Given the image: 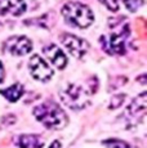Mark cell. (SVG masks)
I'll use <instances>...</instances> for the list:
<instances>
[{
	"mask_svg": "<svg viewBox=\"0 0 147 148\" xmlns=\"http://www.w3.org/2000/svg\"><path fill=\"white\" fill-rule=\"evenodd\" d=\"M34 116L48 129L58 130L69 124V117L66 112L52 101H47L44 103L38 104L34 108Z\"/></svg>",
	"mask_w": 147,
	"mask_h": 148,
	"instance_id": "cell-1",
	"label": "cell"
},
{
	"mask_svg": "<svg viewBox=\"0 0 147 148\" xmlns=\"http://www.w3.org/2000/svg\"><path fill=\"white\" fill-rule=\"evenodd\" d=\"M62 16L65 17L66 22L74 27L87 28L94 21V16L90 8L85 4L79 1H69L62 7Z\"/></svg>",
	"mask_w": 147,
	"mask_h": 148,
	"instance_id": "cell-2",
	"label": "cell"
},
{
	"mask_svg": "<svg viewBox=\"0 0 147 148\" xmlns=\"http://www.w3.org/2000/svg\"><path fill=\"white\" fill-rule=\"evenodd\" d=\"M59 98L65 103V106L74 111L83 110L90 102L89 92L78 84H69L59 92Z\"/></svg>",
	"mask_w": 147,
	"mask_h": 148,
	"instance_id": "cell-3",
	"label": "cell"
},
{
	"mask_svg": "<svg viewBox=\"0 0 147 148\" xmlns=\"http://www.w3.org/2000/svg\"><path fill=\"white\" fill-rule=\"evenodd\" d=\"M61 41L63 47L67 49V52L78 59L83 58L89 49L88 42L79 36L72 35V34H63L61 36Z\"/></svg>",
	"mask_w": 147,
	"mask_h": 148,
	"instance_id": "cell-4",
	"label": "cell"
},
{
	"mask_svg": "<svg viewBox=\"0 0 147 148\" xmlns=\"http://www.w3.org/2000/svg\"><path fill=\"white\" fill-rule=\"evenodd\" d=\"M29 70L34 79L39 81H48L53 76V70L49 67L48 62L38 54H34L29 61Z\"/></svg>",
	"mask_w": 147,
	"mask_h": 148,
	"instance_id": "cell-5",
	"label": "cell"
},
{
	"mask_svg": "<svg viewBox=\"0 0 147 148\" xmlns=\"http://www.w3.org/2000/svg\"><path fill=\"white\" fill-rule=\"evenodd\" d=\"M101 44L103 49L110 54H124L126 49L125 45V32H112L109 36L101 38Z\"/></svg>",
	"mask_w": 147,
	"mask_h": 148,
	"instance_id": "cell-6",
	"label": "cell"
},
{
	"mask_svg": "<svg viewBox=\"0 0 147 148\" xmlns=\"http://www.w3.org/2000/svg\"><path fill=\"white\" fill-rule=\"evenodd\" d=\"M4 49L12 56H26L32 49V42L26 36H12L5 40Z\"/></svg>",
	"mask_w": 147,
	"mask_h": 148,
	"instance_id": "cell-7",
	"label": "cell"
},
{
	"mask_svg": "<svg viewBox=\"0 0 147 148\" xmlns=\"http://www.w3.org/2000/svg\"><path fill=\"white\" fill-rule=\"evenodd\" d=\"M43 53L45 56V58L50 62L58 70H63L67 66V57L63 53V50L59 49L57 45L54 44H49L47 47L43 48Z\"/></svg>",
	"mask_w": 147,
	"mask_h": 148,
	"instance_id": "cell-8",
	"label": "cell"
},
{
	"mask_svg": "<svg viewBox=\"0 0 147 148\" xmlns=\"http://www.w3.org/2000/svg\"><path fill=\"white\" fill-rule=\"evenodd\" d=\"M26 12V3L23 0H0L1 16H21Z\"/></svg>",
	"mask_w": 147,
	"mask_h": 148,
	"instance_id": "cell-9",
	"label": "cell"
},
{
	"mask_svg": "<svg viewBox=\"0 0 147 148\" xmlns=\"http://www.w3.org/2000/svg\"><path fill=\"white\" fill-rule=\"evenodd\" d=\"M146 92H142L138 97H135L132 101V103L128 106V115L129 116H143L146 112Z\"/></svg>",
	"mask_w": 147,
	"mask_h": 148,
	"instance_id": "cell-10",
	"label": "cell"
},
{
	"mask_svg": "<svg viewBox=\"0 0 147 148\" xmlns=\"http://www.w3.org/2000/svg\"><path fill=\"white\" fill-rule=\"evenodd\" d=\"M18 146L21 148H43L44 142L39 135L22 134L18 136Z\"/></svg>",
	"mask_w": 147,
	"mask_h": 148,
	"instance_id": "cell-11",
	"label": "cell"
},
{
	"mask_svg": "<svg viewBox=\"0 0 147 148\" xmlns=\"http://www.w3.org/2000/svg\"><path fill=\"white\" fill-rule=\"evenodd\" d=\"M23 93H25L23 85L21 84H13L9 88H7V89L0 90V94L9 102H17L23 95Z\"/></svg>",
	"mask_w": 147,
	"mask_h": 148,
	"instance_id": "cell-12",
	"label": "cell"
},
{
	"mask_svg": "<svg viewBox=\"0 0 147 148\" xmlns=\"http://www.w3.org/2000/svg\"><path fill=\"white\" fill-rule=\"evenodd\" d=\"M124 5L129 12H137L143 4V0H123Z\"/></svg>",
	"mask_w": 147,
	"mask_h": 148,
	"instance_id": "cell-13",
	"label": "cell"
},
{
	"mask_svg": "<svg viewBox=\"0 0 147 148\" xmlns=\"http://www.w3.org/2000/svg\"><path fill=\"white\" fill-rule=\"evenodd\" d=\"M103 144L109 148H131L128 143H125L124 140H119V139H114V140H106L103 142Z\"/></svg>",
	"mask_w": 147,
	"mask_h": 148,
	"instance_id": "cell-14",
	"label": "cell"
},
{
	"mask_svg": "<svg viewBox=\"0 0 147 148\" xmlns=\"http://www.w3.org/2000/svg\"><path fill=\"white\" fill-rule=\"evenodd\" d=\"M100 1L111 12H117L119 10V0H100Z\"/></svg>",
	"mask_w": 147,
	"mask_h": 148,
	"instance_id": "cell-15",
	"label": "cell"
},
{
	"mask_svg": "<svg viewBox=\"0 0 147 148\" xmlns=\"http://www.w3.org/2000/svg\"><path fill=\"white\" fill-rule=\"evenodd\" d=\"M4 76H5V72H4V66H3V63L0 62V84H1L3 81H4Z\"/></svg>",
	"mask_w": 147,
	"mask_h": 148,
	"instance_id": "cell-16",
	"label": "cell"
}]
</instances>
